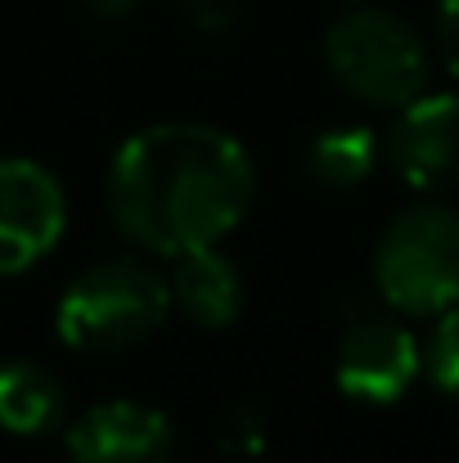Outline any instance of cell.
<instances>
[{"label": "cell", "mask_w": 459, "mask_h": 463, "mask_svg": "<svg viewBox=\"0 0 459 463\" xmlns=\"http://www.w3.org/2000/svg\"><path fill=\"white\" fill-rule=\"evenodd\" d=\"M257 171L244 145L203 122L136 131L109 166V212L122 239L180 257L225 239L253 207Z\"/></svg>", "instance_id": "1"}, {"label": "cell", "mask_w": 459, "mask_h": 463, "mask_svg": "<svg viewBox=\"0 0 459 463\" xmlns=\"http://www.w3.org/2000/svg\"><path fill=\"white\" fill-rule=\"evenodd\" d=\"M171 310V284L145 257L86 266L59 298L54 328L77 351H127L145 342Z\"/></svg>", "instance_id": "2"}, {"label": "cell", "mask_w": 459, "mask_h": 463, "mask_svg": "<svg viewBox=\"0 0 459 463\" xmlns=\"http://www.w3.org/2000/svg\"><path fill=\"white\" fill-rule=\"evenodd\" d=\"M324 63L347 95L374 109H406L428 86L424 36L387 9H356L338 18L324 36Z\"/></svg>", "instance_id": "3"}, {"label": "cell", "mask_w": 459, "mask_h": 463, "mask_svg": "<svg viewBox=\"0 0 459 463\" xmlns=\"http://www.w3.org/2000/svg\"><path fill=\"white\" fill-rule=\"evenodd\" d=\"M374 284L383 302L406 315H442L459 307V212L446 203L406 207L378 239Z\"/></svg>", "instance_id": "4"}, {"label": "cell", "mask_w": 459, "mask_h": 463, "mask_svg": "<svg viewBox=\"0 0 459 463\" xmlns=\"http://www.w3.org/2000/svg\"><path fill=\"white\" fill-rule=\"evenodd\" d=\"M424 369V346L415 342V333L378 310H360L342 342H338V360H333V378L338 387L360 401V405H392L410 392V383Z\"/></svg>", "instance_id": "5"}, {"label": "cell", "mask_w": 459, "mask_h": 463, "mask_svg": "<svg viewBox=\"0 0 459 463\" xmlns=\"http://www.w3.org/2000/svg\"><path fill=\"white\" fill-rule=\"evenodd\" d=\"M68 203L63 184L27 157L0 162V275L36 266L63 234Z\"/></svg>", "instance_id": "6"}, {"label": "cell", "mask_w": 459, "mask_h": 463, "mask_svg": "<svg viewBox=\"0 0 459 463\" xmlns=\"http://www.w3.org/2000/svg\"><path fill=\"white\" fill-rule=\"evenodd\" d=\"M383 157L410 189H459V95H419L397 109Z\"/></svg>", "instance_id": "7"}, {"label": "cell", "mask_w": 459, "mask_h": 463, "mask_svg": "<svg viewBox=\"0 0 459 463\" xmlns=\"http://www.w3.org/2000/svg\"><path fill=\"white\" fill-rule=\"evenodd\" d=\"M176 432L145 401H104L68 428L72 463H171Z\"/></svg>", "instance_id": "8"}, {"label": "cell", "mask_w": 459, "mask_h": 463, "mask_svg": "<svg viewBox=\"0 0 459 463\" xmlns=\"http://www.w3.org/2000/svg\"><path fill=\"white\" fill-rule=\"evenodd\" d=\"M167 284H171V302L198 328H230L244 310V275L216 243L180 252Z\"/></svg>", "instance_id": "9"}, {"label": "cell", "mask_w": 459, "mask_h": 463, "mask_svg": "<svg viewBox=\"0 0 459 463\" xmlns=\"http://www.w3.org/2000/svg\"><path fill=\"white\" fill-rule=\"evenodd\" d=\"M68 392L63 383L36 360H5L0 364V428L14 437H45L63 428Z\"/></svg>", "instance_id": "10"}, {"label": "cell", "mask_w": 459, "mask_h": 463, "mask_svg": "<svg viewBox=\"0 0 459 463\" xmlns=\"http://www.w3.org/2000/svg\"><path fill=\"white\" fill-rule=\"evenodd\" d=\"M378 157L383 145L374 140L369 127H324L311 136L302 166L320 189H356L374 175Z\"/></svg>", "instance_id": "11"}, {"label": "cell", "mask_w": 459, "mask_h": 463, "mask_svg": "<svg viewBox=\"0 0 459 463\" xmlns=\"http://www.w3.org/2000/svg\"><path fill=\"white\" fill-rule=\"evenodd\" d=\"M424 369H428L437 392L459 401V307L442 310L433 337L424 342Z\"/></svg>", "instance_id": "12"}, {"label": "cell", "mask_w": 459, "mask_h": 463, "mask_svg": "<svg viewBox=\"0 0 459 463\" xmlns=\"http://www.w3.org/2000/svg\"><path fill=\"white\" fill-rule=\"evenodd\" d=\"M176 5H180V14H185L198 32H207V36L230 32V27L239 23V14H244V0H176Z\"/></svg>", "instance_id": "13"}, {"label": "cell", "mask_w": 459, "mask_h": 463, "mask_svg": "<svg viewBox=\"0 0 459 463\" xmlns=\"http://www.w3.org/2000/svg\"><path fill=\"white\" fill-rule=\"evenodd\" d=\"M437 54L459 77V0H442L437 5Z\"/></svg>", "instance_id": "14"}, {"label": "cell", "mask_w": 459, "mask_h": 463, "mask_svg": "<svg viewBox=\"0 0 459 463\" xmlns=\"http://www.w3.org/2000/svg\"><path fill=\"white\" fill-rule=\"evenodd\" d=\"M145 0H86V9L91 14H100V18H127V14H136Z\"/></svg>", "instance_id": "15"}]
</instances>
